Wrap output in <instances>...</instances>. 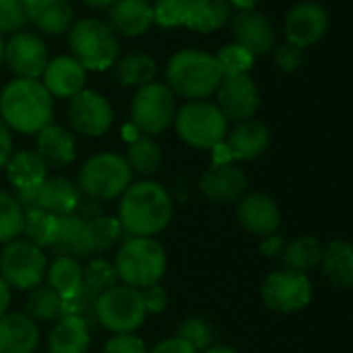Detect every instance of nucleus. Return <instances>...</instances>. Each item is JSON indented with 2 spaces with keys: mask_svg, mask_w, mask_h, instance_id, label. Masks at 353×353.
I'll list each match as a JSON object with an SVG mask.
<instances>
[{
  "mask_svg": "<svg viewBox=\"0 0 353 353\" xmlns=\"http://www.w3.org/2000/svg\"><path fill=\"white\" fill-rule=\"evenodd\" d=\"M172 219V198L158 181H137L127 188L119 202V225L131 237H154Z\"/></svg>",
  "mask_w": 353,
  "mask_h": 353,
  "instance_id": "1",
  "label": "nucleus"
},
{
  "mask_svg": "<svg viewBox=\"0 0 353 353\" xmlns=\"http://www.w3.org/2000/svg\"><path fill=\"white\" fill-rule=\"evenodd\" d=\"M0 119L11 131L38 135L52 125L54 100L38 79H13L0 92Z\"/></svg>",
  "mask_w": 353,
  "mask_h": 353,
  "instance_id": "2",
  "label": "nucleus"
},
{
  "mask_svg": "<svg viewBox=\"0 0 353 353\" xmlns=\"http://www.w3.org/2000/svg\"><path fill=\"white\" fill-rule=\"evenodd\" d=\"M164 75L170 92L190 102L212 96L225 79L216 57L192 48L174 52Z\"/></svg>",
  "mask_w": 353,
  "mask_h": 353,
  "instance_id": "3",
  "label": "nucleus"
},
{
  "mask_svg": "<svg viewBox=\"0 0 353 353\" xmlns=\"http://www.w3.org/2000/svg\"><path fill=\"white\" fill-rule=\"evenodd\" d=\"M114 270L123 285L143 291L158 285L166 272L164 248L154 237L127 239L114 258Z\"/></svg>",
  "mask_w": 353,
  "mask_h": 353,
  "instance_id": "4",
  "label": "nucleus"
},
{
  "mask_svg": "<svg viewBox=\"0 0 353 353\" xmlns=\"http://www.w3.org/2000/svg\"><path fill=\"white\" fill-rule=\"evenodd\" d=\"M77 188L81 196L96 202H108L121 198L133 183V170L125 156L114 152H100L85 160L77 174Z\"/></svg>",
  "mask_w": 353,
  "mask_h": 353,
  "instance_id": "5",
  "label": "nucleus"
},
{
  "mask_svg": "<svg viewBox=\"0 0 353 353\" xmlns=\"http://www.w3.org/2000/svg\"><path fill=\"white\" fill-rule=\"evenodd\" d=\"M69 50L85 71H106L114 67L121 54L119 36L106 21L94 17L73 23L69 30Z\"/></svg>",
  "mask_w": 353,
  "mask_h": 353,
  "instance_id": "6",
  "label": "nucleus"
},
{
  "mask_svg": "<svg viewBox=\"0 0 353 353\" xmlns=\"http://www.w3.org/2000/svg\"><path fill=\"white\" fill-rule=\"evenodd\" d=\"M174 129L181 141L198 150H214L227 137V119L212 102H188L176 108Z\"/></svg>",
  "mask_w": 353,
  "mask_h": 353,
  "instance_id": "7",
  "label": "nucleus"
},
{
  "mask_svg": "<svg viewBox=\"0 0 353 353\" xmlns=\"http://www.w3.org/2000/svg\"><path fill=\"white\" fill-rule=\"evenodd\" d=\"M148 316L143 295L127 285H114L112 289L98 295L96 320L112 334L135 332Z\"/></svg>",
  "mask_w": 353,
  "mask_h": 353,
  "instance_id": "8",
  "label": "nucleus"
},
{
  "mask_svg": "<svg viewBox=\"0 0 353 353\" xmlns=\"http://www.w3.org/2000/svg\"><path fill=\"white\" fill-rule=\"evenodd\" d=\"M176 114V96L166 83L152 81L137 90L131 100V123L148 137L164 133Z\"/></svg>",
  "mask_w": 353,
  "mask_h": 353,
  "instance_id": "9",
  "label": "nucleus"
},
{
  "mask_svg": "<svg viewBox=\"0 0 353 353\" xmlns=\"http://www.w3.org/2000/svg\"><path fill=\"white\" fill-rule=\"evenodd\" d=\"M46 268L48 260L44 250L30 243L28 239H15L0 252V279L13 289L30 291L42 285Z\"/></svg>",
  "mask_w": 353,
  "mask_h": 353,
  "instance_id": "10",
  "label": "nucleus"
},
{
  "mask_svg": "<svg viewBox=\"0 0 353 353\" xmlns=\"http://www.w3.org/2000/svg\"><path fill=\"white\" fill-rule=\"evenodd\" d=\"M17 200L23 206V210H42L63 219L75 214L81 202V192L75 181L57 174V176H46L38 188L30 192H21Z\"/></svg>",
  "mask_w": 353,
  "mask_h": 353,
  "instance_id": "11",
  "label": "nucleus"
},
{
  "mask_svg": "<svg viewBox=\"0 0 353 353\" xmlns=\"http://www.w3.org/2000/svg\"><path fill=\"white\" fill-rule=\"evenodd\" d=\"M264 303L281 314H291L312 301V285L305 274L293 270L270 272L262 285Z\"/></svg>",
  "mask_w": 353,
  "mask_h": 353,
  "instance_id": "12",
  "label": "nucleus"
},
{
  "mask_svg": "<svg viewBox=\"0 0 353 353\" xmlns=\"http://www.w3.org/2000/svg\"><path fill=\"white\" fill-rule=\"evenodd\" d=\"M67 119L75 133L85 137H100L112 127L114 112L102 94L85 88L69 100Z\"/></svg>",
  "mask_w": 353,
  "mask_h": 353,
  "instance_id": "13",
  "label": "nucleus"
},
{
  "mask_svg": "<svg viewBox=\"0 0 353 353\" xmlns=\"http://www.w3.org/2000/svg\"><path fill=\"white\" fill-rule=\"evenodd\" d=\"M46 42L32 32H17L5 42V63L17 75V79H38L48 65Z\"/></svg>",
  "mask_w": 353,
  "mask_h": 353,
  "instance_id": "14",
  "label": "nucleus"
},
{
  "mask_svg": "<svg viewBox=\"0 0 353 353\" xmlns=\"http://www.w3.org/2000/svg\"><path fill=\"white\" fill-rule=\"evenodd\" d=\"M219 96V108L225 114V119L243 123L252 121L260 106V92L250 75H235V77H225L223 83L216 90Z\"/></svg>",
  "mask_w": 353,
  "mask_h": 353,
  "instance_id": "15",
  "label": "nucleus"
},
{
  "mask_svg": "<svg viewBox=\"0 0 353 353\" xmlns=\"http://www.w3.org/2000/svg\"><path fill=\"white\" fill-rule=\"evenodd\" d=\"M328 30V15L316 3H299L291 7L285 17L287 42L297 48H307L316 44Z\"/></svg>",
  "mask_w": 353,
  "mask_h": 353,
  "instance_id": "16",
  "label": "nucleus"
},
{
  "mask_svg": "<svg viewBox=\"0 0 353 353\" xmlns=\"http://www.w3.org/2000/svg\"><path fill=\"white\" fill-rule=\"evenodd\" d=\"M200 190L212 202H237L248 190V176L231 162H216L200 176Z\"/></svg>",
  "mask_w": 353,
  "mask_h": 353,
  "instance_id": "17",
  "label": "nucleus"
},
{
  "mask_svg": "<svg viewBox=\"0 0 353 353\" xmlns=\"http://www.w3.org/2000/svg\"><path fill=\"white\" fill-rule=\"evenodd\" d=\"M59 256H69L75 260L98 258L92 221L81 214H69L61 219L59 237L52 245Z\"/></svg>",
  "mask_w": 353,
  "mask_h": 353,
  "instance_id": "18",
  "label": "nucleus"
},
{
  "mask_svg": "<svg viewBox=\"0 0 353 353\" xmlns=\"http://www.w3.org/2000/svg\"><path fill=\"white\" fill-rule=\"evenodd\" d=\"M231 34L235 44L245 48L252 57L266 54L274 46V28L258 11H241L231 19Z\"/></svg>",
  "mask_w": 353,
  "mask_h": 353,
  "instance_id": "19",
  "label": "nucleus"
},
{
  "mask_svg": "<svg viewBox=\"0 0 353 353\" xmlns=\"http://www.w3.org/2000/svg\"><path fill=\"white\" fill-rule=\"evenodd\" d=\"M85 81H88V71L71 54H61L48 61L42 75V85L48 90L52 98L71 100L73 96L85 90Z\"/></svg>",
  "mask_w": 353,
  "mask_h": 353,
  "instance_id": "20",
  "label": "nucleus"
},
{
  "mask_svg": "<svg viewBox=\"0 0 353 353\" xmlns=\"http://www.w3.org/2000/svg\"><path fill=\"white\" fill-rule=\"evenodd\" d=\"M106 23L117 36L137 38L154 23V11L148 0H114L108 7Z\"/></svg>",
  "mask_w": 353,
  "mask_h": 353,
  "instance_id": "21",
  "label": "nucleus"
},
{
  "mask_svg": "<svg viewBox=\"0 0 353 353\" xmlns=\"http://www.w3.org/2000/svg\"><path fill=\"white\" fill-rule=\"evenodd\" d=\"M237 219L245 231L260 237L272 235L281 225V212L276 202L264 194H250L241 198L237 206Z\"/></svg>",
  "mask_w": 353,
  "mask_h": 353,
  "instance_id": "22",
  "label": "nucleus"
},
{
  "mask_svg": "<svg viewBox=\"0 0 353 353\" xmlns=\"http://www.w3.org/2000/svg\"><path fill=\"white\" fill-rule=\"evenodd\" d=\"M40 328L26 312H7L0 318V353H34Z\"/></svg>",
  "mask_w": 353,
  "mask_h": 353,
  "instance_id": "23",
  "label": "nucleus"
},
{
  "mask_svg": "<svg viewBox=\"0 0 353 353\" xmlns=\"http://www.w3.org/2000/svg\"><path fill=\"white\" fill-rule=\"evenodd\" d=\"M227 156L231 160H254L262 156L270 145V131L260 121H243L237 123L233 131L227 133Z\"/></svg>",
  "mask_w": 353,
  "mask_h": 353,
  "instance_id": "24",
  "label": "nucleus"
},
{
  "mask_svg": "<svg viewBox=\"0 0 353 353\" xmlns=\"http://www.w3.org/2000/svg\"><path fill=\"white\" fill-rule=\"evenodd\" d=\"M36 154L48 168H63L71 164L77 156V141L73 131L61 125H48L36 137Z\"/></svg>",
  "mask_w": 353,
  "mask_h": 353,
  "instance_id": "25",
  "label": "nucleus"
},
{
  "mask_svg": "<svg viewBox=\"0 0 353 353\" xmlns=\"http://www.w3.org/2000/svg\"><path fill=\"white\" fill-rule=\"evenodd\" d=\"M28 17L30 23L48 36H63L73 28L69 0H28Z\"/></svg>",
  "mask_w": 353,
  "mask_h": 353,
  "instance_id": "26",
  "label": "nucleus"
},
{
  "mask_svg": "<svg viewBox=\"0 0 353 353\" xmlns=\"http://www.w3.org/2000/svg\"><path fill=\"white\" fill-rule=\"evenodd\" d=\"M5 170H7V179L11 181V185L19 194L38 188L46 179V176H48V166L32 150L13 152V156L9 158Z\"/></svg>",
  "mask_w": 353,
  "mask_h": 353,
  "instance_id": "27",
  "label": "nucleus"
},
{
  "mask_svg": "<svg viewBox=\"0 0 353 353\" xmlns=\"http://www.w3.org/2000/svg\"><path fill=\"white\" fill-rule=\"evenodd\" d=\"M90 326L75 316H61L48 334V353H88Z\"/></svg>",
  "mask_w": 353,
  "mask_h": 353,
  "instance_id": "28",
  "label": "nucleus"
},
{
  "mask_svg": "<svg viewBox=\"0 0 353 353\" xmlns=\"http://www.w3.org/2000/svg\"><path fill=\"white\" fill-rule=\"evenodd\" d=\"M322 270L326 279L343 289L353 287V245L347 241H332L322 250Z\"/></svg>",
  "mask_w": 353,
  "mask_h": 353,
  "instance_id": "29",
  "label": "nucleus"
},
{
  "mask_svg": "<svg viewBox=\"0 0 353 353\" xmlns=\"http://www.w3.org/2000/svg\"><path fill=\"white\" fill-rule=\"evenodd\" d=\"M229 19H231L229 0H194L185 28L200 34H212L225 28Z\"/></svg>",
  "mask_w": 353,
  "mask_h": 353,
  "instance_id": "30",
  "label": "nucleus"
},
{
  "mask_svg": "<svg viewBox=\"0 0 353 353\" xmlns=\"http://www.w3.org/2000/svg\"><path fill=\"white\" fill-rule=\"evenodd\" d=\"M46 276L48 285L63 297V301L71 299L83 287V266L79 260L69 256H57L46 268Z\"/></svg>",
  "mask_w": 353,
  "mask_h": 353,
  "instance_id": "31",
  "label": "nucleus"
},
{
  "mask_svg": "<svg viewBox=\"0 0 353 353\" xmlns=\"http://www.w3.org/2000/svg\"><path fill=\"white\" fill-rule=\"evenodd\" d=\"M156 77V63L145 52H131L114 63V79L123 88H143Z\"/></svg>",
  "mask_w": 353,
  "mask_h": 353,
  "instance_id": "32",
  "label": "nucleus"
},
{
  "mask_svg": "<svg viewBox=\"0 0 353 353\" xmlns=\"http://www.w3.org/2000/svg\"><path fill=\"white\" fill-rule=\"evenodd\" d=\"M125 160L133 172H137L141 176H150V174L158 172V168L162 166V150L154 141V137L141 135L129 143Z\"/></svg>",
  "mask_w": 353,
  "mask_h": 353,
  "instance_id": "33",
  "label": "nucleus"
},
{
  "mask_svg": "<svg viewBox=\"0 0 353 353\" xmlns=\"http://www.w3.org/2000/svg\"><path fill=\"white\" fill-rule=\"evenodd\" d=\"M63 297L50 285H38L30 289L26 299V314L34 322H48L63 316Z\"/></svg>",
  "mask_w": 353,
  "mask_h": 353,
  "instance_id": "34",
  "label": "nucleus"
},
{
  "mask_svg": "<svg viewBox=\"0 0 353 353\" xmlns=\"http://www.w3.org/2000/svg\"><path fill=\"white\" fill-rule=\"evenodd\" d=\"M283 260L287 270L293 272H305L310 268H314L316 264H320L322 260V248L320 243L310 237V235H301L297 239H293L291 243H287L283 248Z\"/></svg>",
  "mask_w": 353,
  "mask_h": 353,
  "instance_id": "35",
  "label": "nucleus"
},
{
  "mask_svg": "<svg viewBox=\"0 0 353 353\" xmlns=\"http://www.w3.org/2000/svg\"><path fill=\"white\" fill-rule=\"evenodd\" d=\"M61 219L42 210H26L23 235L30 243L42 248H52L59 237Z\"/></svg>",
  "mask_w": 353,
  "mask_h": 353,
  "instance_id": "36",
  "label": "nucleus"
},
{
  "mask_svg": "<svg viewBox=\"0 0 353 353\" xmlns=\"http://www.w3.org/2000/svg\"><path fill=\"white\" fill-rule=\"evenodd\" d=\"M26 210L17 196L0 190V243H11L23 235Z\"/></svg>",
  "mask_w": 353,
  "mask_h": 353,
  "instance_id": "37",
  "label": "nucleus"
},
{
  "mask_svg": "<svg viewBox=\"0 0 353 353\" xmlns=\"http://www.w3.org/2000/svg\"><path fill=\"white\" fill-rule=\"evenodd\" d=\"M114 285H119V276L114 270V264H110L104 258H92L88 262V266L83 268V287L94 293V295H102L104 291L112 289Z\"/></svg>",
  "mask_w": 353,
  "mask_h": 353,
  "instance_id": "38",
  "label": "nucleus"
},
{
  "mask_svg": "<svg viewBox=\"0 0 353 353\" xmlns=\"http://www.w3.org/2000/svg\"><path fill=\"white\" fill-rule=\"evenodd\" d=\"M192 5H194V0H156V5L152 7L154 21L166 30L185 26Z\"/></svg>",
  "mask_w": 353,
  "mask_h": 353,
  "instance_id": "39",
  "label": "nucleus"
},
{
  "mask_svg": "<svg viewBox=\"0 0 353 353\" xmlns=\"http://www.w3.org/2000/svg\"><path fill=\"white\" fill-rule=\"evenodd\" d=\"M176 336L183 339L185 343H190L198 353L212 347V328L204 318H198V316L185 318L179 324V328H176Z\"/></svg>",
  "mask_w": 353,
  "mask_h": 353,
  "instance_id": "40",
  "label": "nucleus"
},
{
  "mask_svg": "<svg viewBox=\"0 0 353 353\" xmlns=\"http://www.w3.org/2000/svg\"><path fill=\"white\" fill-rule=\"evenodd\" d=\"M219 65H221V71H223V77H235V75H248V71L254 67V57L237 46V44H229L225 46L219 57H216Z\"/></svg>",
  "mask_w": 353,
  "mask_h": 353,
  "instance_id": "41",
  "label": "nucleus"
},
{
  "mask_svg": "<svg viewBox=\"0 0 353 353\" xmlns=\"http://www.w3.org/2000/svg\"><path fill=\"white\" fill-rule=\"evenodd\" d=\"M28 23V0H0V34L19 32Z\"/></svg>",
  "mask_w": 353,
  "mask_h": 353,
  "instance_id": "42",
  "label": "nucleus"
},
{
  "mask_svg": "<svg viewBox=\"0 0 353 353\" xmlns=\"http://www.w3.org/2000/svg\"><path fill=\"white\" fill-rule=\"evenodd\" d=\"M96 301H98V295L90 293L85 287H81L79 293H75L71 299L65 301L63 316H75L90 326L92 322H98L96 320Z\"/></svg>",
  "mask_w": 353,
  "mask_h": 353,
  "instance_id": "43",
  "label": "nucleus"
},
{
  "mask_svg": "<svg viewBox=\"0 0 353 353\" xmlns=\"http://www.w3.org/2000/svg\"><path fill=\"white\" fill-rule=\"evenodd\" d=\"M92 221V231H94V241H96V250H98V256L110 248H114V243L119 241L121 237V225L117 219L112 216H96V219H90Z\"/></svg>",
  "mask_w": 353,
  "mask_h": 353,
  "instance_id": "44",
  "label": "nucleus"
},
{
  "mask_svg": "<svg viewBox=\"0 0 353 353\" xmlns=\"http://www.w3.org/2000/svg\"><path fill=\"white\" fill-rule=\"evenodd\" d=\"M102 353H150V351L137 334L129 332V334H112L106 341Z\"/></svg>",
  "mask_w": 353,
  "mask_h": 353,
  "instance_id": "45",
  "label": "nucleus"
},
{
  "mask_svg": "<svg viewBox=\"0 0 353 353\" xmlns=\"http://www.w3.org/2000/svg\"><path fill=\"white\" fill-rule=\"evenodd\" d=\"M274 65L281 71H285V73H291V71L299 69V65H301V48H297V46H293L289 42L276 46V50H274Z\"/></svg>",
  "mask_w": 353,
  "mask_h": 353,
  "instance_id": "46",
  "label": "nucleus"
},
{
  "mask_svg": "<svg viewBox=\"0 0 353 353\" xmlns=\"http://www.w3.org/2000/svg\"><path fill=\"white\" fill-rule=\"evenodd\" d=\"M141 295H143V303H145L148 314H150V312H152V314H160V312H164L166 305H168L166 289H164L160 283H158V285H152V287H148V289H143Z\"/></svg>",
  "mask_w": 353,
  "mask_h": 353,
  "instance_id": "47",
  "label": "nucleus"
},
{
  "mask_svg": "<svg viewBox=\"0 0 353 353\" xmlns=\"http://www.w3.org/2000/svg\"><path fill=\"white\" fill-rule=\"evenodd\" d=\"M150 353H198L190 343H185L183 339L179 336H170V339H164L160 341Z\"/></svg>",
  "mask_w": 353,
  "mask_h": 353,
  "instance_id": "48",
  "label": "nucleus"
},
{
  "mask_svg": "<svg viewBox=\"0 0 353 353\" xmlns=\"http://www.w3.org/2000/svg\"><path fill=\"white\" fill-rule=\"evenodd\" d=\"M13 156V131L0 119V170H3Z\"/></svg>",
  "mask_w": 353,
  "mask_h": 353,
  "instance_id": "49",
  "label": "nucleus"
},
{
  "mask_svg": "<svg viewBox=\"0 0 353 353\" xmlns=\"http://www.w3.org/2000/svg\"><path fill=\"white\" fill-rule=\"evenodd\" d=\"M260 250H262V254H264V256L274 258V256H279V254L283 252V239H281V237H276V235H268V237H264V241H262Z\"/></svg>",
  "mask_w": 353,
  "mask_h": 353,
  "instance_id": "50",
  "label": "nucleus"
},
{
  "mask_svg": "<svg viewBox=\"0 0 353 353\" xmlns=\"http://www.w3.org/2000/svg\"><path fill=\"white\" fill-rule=\"evenodd\" d=\"M9 303H11V287L0 279V318L9 312Z\"/></svg>",
  "mask_w": 353,
  "mask_h": 353,
  "instance_id": "51",
  "label": "nucleus"
},
{
  "mask_svg": "<svg viewBox=\"0 0 353 353\" xmlns=\"http://www.w3.org/2000/svg\"><path fill=\"white\" fill-rule=\"evenodd\" d=\"M256 3H258V0H229L231 9L235 7V9H239V13L241 11H252Z\"/></svg>",
  "mask_w": 353,
  "mask_h": 353,
  "instance_id": "52",
  "label": "nucleus"
},
{
  "mask_svg": "<svg viewBox=\"0 0 353 353\" xmlns=\"http://www.w3.org/2000/svg\"><path fill=\"white\" fill-rule=\"evenodd\" d=\"M83 3L92 9H108L114 0H83Z\"/></svg>",
  "mask_w": 353,
  "mask_h": 353,
  "instance_id": "53",
  "label": "nucleus"
},
{
  "mask_svg": "<svg viewBox=\"0 0 353 353\" xmlns=\"http://www.w3.org/2000/svg\"><path fill=\"white\" fill-rule=\"evenodd\" d=\"M204 353H239V351H235V349L229 347V345H212V347H208Z\"/></svg>",
  "mask_w": 353,
  "mask_h": 353,
  "instance_id": "54",
  "label": "nucleus"
},
{
  "mask_svg": "<svg viewBox=\"0 0 353 353\" xmlns=\"http://www.w3.org/2000/svg\"><path fill=\"white\" fill-rule=\"evenodd\" d=\"M5 61V42H3V34H0V67H3Z\"/></svg>",
  "mask_w": 353,
  "mask_h": 353,
  "instance_id": "55",
  "label": "nucleus"
}]
</instances>
